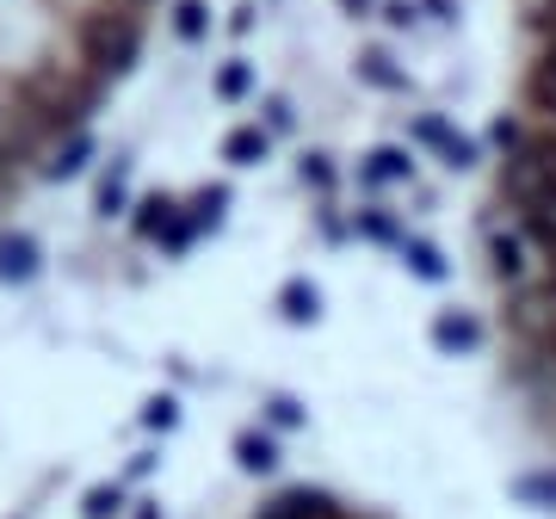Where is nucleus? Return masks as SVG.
Wrapping results in <instances>:
<instances>
[{
    "label": "nucleus",
    "mask_w": 556,
    "mask_h": 519,
    "mask_svg": "<svg viewBox=\"0 0 556 519\" xmlns=\"http://www.w3.org/2000/svg\"><path fill=\"white\" fill-rule=\"evenodd\" d=\"M489 303L519 408L556 445V0H526L489 161Z\"/></svg>",
    "instance_id": "1"
}]
</instances>
